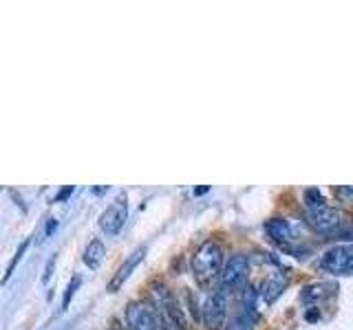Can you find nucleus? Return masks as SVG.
Listing matches in <instances>:
<instances>
[{"mask_svg":"<svg viewBox=\"0 0 353 330\" xmlns=\"http://www.w3.org/2000/svg\"><path fill=\"white\" fill-rule=\"evenodd\" d=\"M320 269L334 275H353V245H336L325 251Z\"/></svg>","mask_w":353,"mask_h":330,"instance_id":"obj_7","label":"nucleus"},{"mask_svg":"<svg viewBox=\"0 0 353 330\" xmlns=\"http://www.w3.org/2000/svg\"><path fill=\"white\" fill-rule=\"evenodd\" d=\"M265 234L270 236L272 242L281 245L283 249L292 251V245L298 242V227L290 218H272L265 223Z\"/></svg>","mask_w":353,"mask_h":330,"instance_id":"obj_9","label":"nucleus"},{"mask_svg":"<svg viewBox=\"0 0 353 330\" xmlns=\"http://www.w3.org/2000/svg\"><path fill=\"white\" fill-rule=\"evenodd\" d=\"M55 229H58V220H55V218H49L47 229H44V236H51Z\"/></svg>","mask_w":353,"mask_h":330,"instance_id":"obj_21","label":"nucleus"},{"mask_svg":"<svg viewBox=\"0 0 353 330\" xmlns=\"http://www.w3.org/2000/svg\"><path fill=\"white\" fill-rule=\"evenodd\" d=\"M104 256H106V247H104V242L99 240V238H93V240L86 245L82 260H84V264H86L88 269H93V271H95V269L99 267V264H102Z\"/></svg>","mask_w":353,"mask_h":330,"instance_id":"obj_13","label":"nucleus"},{"mask_svg":"<svg viewBox=\"0 0 353 330\" xmlns=\"http://www.w3.org/2000/svg\"><path fill=\"white\" fill-rule=\"evenodd\" d=\"M71 194H73V185H66L64 190L58 192V196H55L53 201H55V203H60V201H64V198H66V196H71Z\"/></svg>","mask_w":353,"mask_h":330,"instance_id":"obj_20","label":"nucleus"},{"mask_svg":"<svg viewBox=\"0 0 353 330\" xmlns=\"http://www.w3.org/2000/svg\"><path fill=\"white\" fill-rule=\"evenodd\" d=\"M228 319V293L223 289L212 291L201 306V322L205 330H223Z\"/></svg>","mask_w":353,"mask_h":330,"instance_id":"obj_5","label":"nucleus"},{"mask_svg":"<svg viewBox=\"0 0 353 330\" xmlns=\"http://www.w3.org/2000/svg\"><path fill=\"white\" fill-rule=\"evenodd\" d=\"M336 196L345 203H353V185H342L336 187Z\"/></svg>","mask_w":353,"mask_h":330,"instance_id":"obj_19","label":"nucleus"},{"mask_svg":"<svg viewBox=\"0 0 353 330\" xmlns=\"http://www.w3.org/2000/svg\"><path fill=\"white\" fill-rule=\"evenodd\" d=\"M152 297H154V306H157V311L161 315V322L165 326H170L172 330H188V319L183 315V308L168 286L161 282H154Z\"/></svg>","mask_w":353,"mask_h":330,"instance_id":"obj_3","label":"nucleus"},{"mask_svg":"<svg viewBox=\"0 0 353 330\" xmlns=\"http://www.w3.org/2000/svg\"><path fill=\"white\" fill-rule=\"evenodd\" d=\"M27 247H29V240H25L20 245V249L16 251V256H14V260L9 262V267H7V273H5V278H3V282H7L9 278H11V273H14V269H16V264L22 260V256H25V251H27Z\"/></svg>","mask_w":353,"mask_h":330,"instance_id":"obj_17","label":"nucleus"},{"mask_svg":"<svg viewBox=\"0 0 353 330\" xmlns=\"http://www.w3.org/2000/svg\"><path fill=\"white\" fill-rule=\"evenodd\" d=\"M146 253H148V245H141V247H137V249H132V253H130V256H128L124 262H121V267H119L117 273L113 275V280L108 282L106 291H108V293H117V291L121 289V286H124V282L130 278V273L139 267L143 258H146Z\"/></svg>","mask_w":353,"mask_h":330,"instance_id":"obj_10","label":"nucleus"},{"mask_svg":"<svg viewBox=\"0 0 353 330\" xmlns=\"http://www.w3.org/2000/svg\"><path fill=\"white\" fill-rule=\"evenodd\" d=\"M307 225L316 229L323 236H338V238H353V220L338 207H323L307 212Z\"/></svg>","mask_w":353,"mask_h":330,"instance_id":"obj_1","label":"nucleus"},{"mask_svg":"<svg viewBox=\"0 0 353 330\" xmlns=\"http://www.w3.org/2000/svg\"><path fill=\"white\" fill-rule=\"evenodd\" d=\"M223 267H225V258H223V249H221L219 242L208 240L194 251L192 275L199 284H210L212 280L221 278Z\"/></svg>","mask_w":353,"mask_h":330,"instance_id":"obj_2","label":"nucleus"},{"mask_svg":"<svg viewBox=\"0 0 353 330\" xmlns=\"http://www.w3.org/2000/svg\"><path fill=\"white\" fill-rule=\"evenodd\" d=\"M338 293V286L331 282H318V284H309L303 291V302L307 304H318L323 300H329Z\"/></svg>","mask_w":353,"mask_h":330,"instance_id":"obj_12","label":"nucleus"},{"mask_svg":"<svg viewBox=\"0 0 353 330\" xmlns=\"http://www.w3.org/2000/svg\"><path fill=\"white\" fill-rule=\"evenodd\" d=\"M285 289H287V278L281 273H274V275H270V278H265V282L261 284L259 295L265 304H274L283 295Z\"/></svg>","mask_w":353,"mask_h":330,"instance_id":"obj_11","label":"nucleus"},{"mask_svg":"<svg viewBox=\"0 0 353 330\" xmlns=\"http://www.w3.org/2000/svg\"><path fill=\"white\" fill-rule=\"evenodd\" d=\"M128 330H163L157 306L146 300H135L126 306Z\"/></svg>","mask_w":353,"mask_h":330,"instance_id":"obj_4","label":"nucleus"},{"mask_svg":"<svg viewBox=\"0 0 353 330\" xmlns=\"http://www.w3.org/2000/svg\"><path fill=\"white\" fill-rule=\"evenodd\" d=\"M126 218H128V198L126 194H121L99 214V229L106 236H117L121 227L126 225Z\"/></svg>","mask_w":353,"mask_h":330,"instance_id":"obj_8","label":"nucleus"},{"mask_svg":"<svg viewBox=\"0 0 353 330\" xmlns=\"http://www.w3.org/2000/svg\"><path fill=\"white\" fill-rule=\"evenodd\" d=\"M55 262H58V253H53V256L47 260V267H44V273H42V284H47L51 280V275L55 271Z\"/></svg>","mask_w":353,"mask_h":330,"instance_id":"obj_18","label":"nucleus"},{"mask_svg":"<svg viewBox=\"0 0 353 330\" xmlns=\"http://www.w3.org/2000/svg\"><path fill=\"white\" fill-rule=\"evenodd\" d=\"M248 273H250V258L243 256V253H234L225 260V267L223 273H221V289H223L228 295L234 293L236 289H241L243 284L248 280Z\"/></svg>","mask_w":353,"mask_h":330,"instance_id":"obj_6","label":"nucleus"},{"mask_svg":"<svg viewBox=\"0 0 353 330\" xmlns=\"http://www.w3.org/2000/svg\"><path fill=\"white\" fill-rule=\"evenodd\" d=\"M80 284H82V278H80V275H73L71 282H69V286H66V293H64V297H62V311H66V308H69V304H71V300L75 297L77 289H80Z\"/></svg>","mask_w":353,"mask_h":330,"instance_id":"obj_16","label":"nucleus"},{"mask_svg":"<svg viewBox=\"0 0 353 330\" xmlns=\"http://www.w3.org/2000/svg\"><path fill=\"white\" fill-rule=\"evenodd\" d=\"M252 308L254 306H243L239 311V315L232 319L230 330H252L254 324H256V315H254Z\"/></svg>","mask_w":353,"mask_h":330,"instance_id":"obj_14","label":"nucleus"},{"mask_svg":"<svg viewBox=\"0 0 353 330\" xmlns=\"http://www.w3.org/2000/svg\"><path fill=\"white\" fill-rule=\"evenodd\" d=\"M303 198H305L307 212H314V209H323V207H329L327 198L323 196V192L316 190V187H309V190H305Z\"/></svg>","mask_w":353,"mask_h":330,"instance_id":"obj_15","label":"nucleus"},{"mask_svg":"<svg viewBox=\"0 0 353 330\" xmlns=\"http://www.w3.org/2000/svg\"><path fill=\"white\" fill-rule=\"evenodd\" d=\"M208 190H210V187H205V185H203V187H196V190H194V196H201V194H205Z\"/></svg>","mask_w":353,"mask_h":330,"instance_id":"obj_22","label":"nucleus"}]
</instances>
